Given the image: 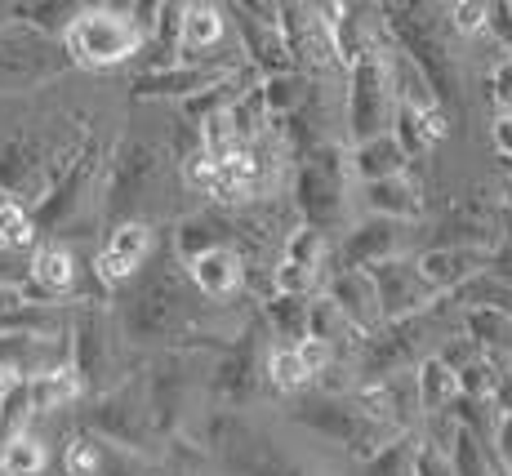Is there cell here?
<instances>
[{
	"instance_id": "1",
	"label": "cell",
	"mask_w": 512,
	"mask_h": 476,
	"mask_svg": "<svg viewBox=\"0 0 512 476\" xmlns=\"http://www.w3.org/2000/svg\"><path fill=\"white\" fill-rule=\"evenodd\" d=\"M348 147L321 143L299 161L290 178V205L303 227L330 236L348 223Z\"/></svg>"
},
{
	"instance_id": "2",
	"label": "cell",
	"mask_w": 512,
	"mask_h": 476,
	"mask_svg": "<svg viewBox=\"0 0 512 476\" xmlns=\"http://www.w3.org/2000/svg\"><path fill=\"white\" fill-rule=\"evenodd\" d=\"M147 32L139 27L134 5H81L72 27L63 32V54L76 67H116L143 54Z\"/></svg>"
},
{
	"instance_id": "3",
	"label": "cell",
	"mask_w": 512,
	"mask_h": 476,
	"mask_svg": "<svg viewBox=\"0 0 512 476\" xmlns=\"http://www.w3.org/2000/svg\"><path fill=\"white\" fill-rule=\"evenodd\" d=\"M388 32H374L370 49L348 67V89H343V134L352 143H366L392 130V112H397V98H392V76H388Z\"/></svg>"
},
{
	"instance_id": "4",
	"label": "cell",
	"mask_w": 512,
	"mask_h": 476,
	"mask_svg": "<svg viewBox=\"0 0 512 476\" xmlns=\"http://www.w3.org/2000/svg\"><path fill=\"white\" fill-rule=\"evenodd\" d=\"M290 419L299 423V428L339 441L343 450L357 454L361 463H366L370 454H379L392 436H401V432H388V428H379L374 419H366V414H361L348 396H308V401H299L290 410Z\"/></svg>"
},
{
	"instance_id": "5",
	"label": "cell",
	"mask_w": 512,
	"mask_h": 476,
	"mask_svg": "<svg viewBox=\"0 0 512 476\" xmlns=\"http://www.w3.org/2000/svg\"><path fill=\"white\" fill-rule=\"evenodd\" d=\"M187 281V276H183ZM183 281L174 272L152 276L139 294L125 307V334L134 343H152V339H183L187 330H196V321L187 316L183 299Z\"/></svg>"
},
{
	"instance_id": "6",
	"label": "cell",
	"mask_w": 512,
	"mask_h": 476,
	"mask_svg": "<svg viewBox=\"0 0 512 476\" xmlns=\"http://www.w3.org/2000/svg\"><path fill=\"white\" fill-rule=\"evenodd\" d=\"M512 232V218L499 201H490L486 192L459 196L437 223V245L446 250H472V254H495Z\"/></svg>"
},
{
	"instance_id": "7",
	"label": "cell",
	"mask_w": 512,
	"mask_h": 476,
	"mask_svg": "<svg viewBox=\"0 0 512 476\" xmlns=\"http://www.w3.org/2000/svg\"><path fill=\"white\" fill-rule=\"evenodd\" d=\"M330 236L312 232V227H294L281 241V259L272 263V294L285 299H317L330 281Z\"/></svg>"
},
{
	"instance_id": "8",
	"label": "cell",
	"mask_w": 512,
	"mask_h": 476,
	"mask_svg": "<svg viewBox=\"0 0 512 476\" xmlns=\"http://www.w3.org/2000/svg\"><path fill=\"white\" fill-rule=\"evenodd\" d=\"M85 432L98 436V441H112L121 450H139L152 436V423H147V401H143V383H121V388L98 392L85 410Z\"/></svg>"
},
{
	"instance_id": "9",
	"label": "cell",
	"mask_w": 512,
	"mask_h": 476,
	"mask_svg": "<svg viewBox=\"0 0 512 476\" xmlns=\"http://www.w3.org/2000/svg\"><path fill=\"white\" fill-rule=\"evenodd\" d=\"M156 174H161V147L139 143V138L116 147L112 165H107V187H103V210L112 218V227L130 223V210L147 196Z\"/></svg>"
},
{
	"instance_id": "10",
	"label": "cell",
	"mask_w": 512,
	"mask_h": 476,
	"mask_svg": "<svg viewBox=\"0 0 512 476\" xmlns=\"http://www.w3.org/2000/svg\"><path fill=\"white\" fill-rule=\"evenodd\" d=\"M228 23L236 27V45L250 58V67L268 81V76H290L294 58L285 49L281 23H277V5H228L223 9Z\"/></svg>"
},
{
	"instance_id": "11",
	"label": "cell",
	"mask_w": 512,
	"mask_h": 476,
	"mask_svg": "<svg viewBox=\"0 0 512 476\" xmlns=\"http://www.w3.org/2000/svg\"><path fill=\"white\" fill-rule=\"evenodd\" d=\"M67 54L54 41L36 32H14L9 27L0 36V94H18V89H32L54 81L58 72H67Z\"/></svg>"
},
{
	"instance_id": "12",
	"label": "cell",
	"mask_w": 512,
	"mask_h": 476,
	"mask_svg": "<svg viewBox=\"0 0 512 476\" xmlns=\"http://www.w3.org/2000/svg\"><path fill=\"white\" fill-rule=\"evenodd\" d=\"M98 165H103V143H98V138H81V152L72 156L63 178L49 187V196L32 210L36 232H58L63 223H72V218L81 214L85 196H90V187L98 178Z\"/></svg>"
},
{
	"instance_id": "13",
	"label": "cell",
	"mask_w": 512,
	"mask_h": 476,
	"mask_svg": "<svg viewBox=\"0 0 512 476\" xmlns=\"http://www.w3.org/2000/svg\"><path fill=\"white\" fill-rule=\"evenodd\" d=\"M366 276H370L374 294H379V316L383 321H410V316H423L432 303L441 299V294L419 276L415 254L374 263V267H366Z\"/></svg>"
},
{
	"instance_id": "14",
	"label": "cell",
	"mask_w": 512,
	"mask_h": 476,
	"mask_svg": "<svg viewBox=\"0 0 512 476\" xmlns=\"http://www.w3.org/2000/svg\"><path fill=\"white\" fill-rule=\"evenodd\" d=\"M112 321H107L103 307H81L72 321V334H67V365L81 379L85 392H103V379L112 370Z\"/></svg>"
},
{
	"instance_id": "15",
	"label": "cell",
	"mask_w": 512,
	"mask_h": 476,
	"mask_svg": "<svg viewBox=\"0 0 512 476\" xmlns=\"http://www.w3.org/2000/svg\"><path fill=\"white\" fill-rule=\"evenodd\" d=\"M277 23L285 36V49L294 58V72L303 76H326L334 72V45L330 32L321 23V9L317 5H277Z\"/></svg>"
},
{
	"instance_id": "16",
	"label": "cell",
	"mask_w": 512,
	"mask_h": 476,
	"mask_svg": "<svg viewBox=\"0 0 512 476\" xmlns=\"http://www.w3.org/2000/svg\"><path fill=\"white\" fill-rule=\"evenodd\" d=\"M232 45H236V41H228V14H223V5H210V0L183 5V23H179V58H174V63L236 72V67H223L219 58H214V49H232Z\"/></svg>"
},
{
	"instance_id": "17",
	"label": "cell",
	"mask_w": 512,
	"mask_h": 476,
	"mask_svg": "<svg viewBox=\"0 0 512 476\" xmlns=\"http://www.w3.org/2000/svg\"><path fill=\"white\" fill-rule=\"evenodd\" d=\"M156 236L152 227L143 223V218H130V223H116L112 232H107L103 250H98L94 259V276L107 285V290H116V285H130L134 276L143 272L147 254H152Z\"/></svg>"
},
{
	"instance_id": "18",
	"label": "cell",
	"mask_w": 512,
	"mask_h": 476,
	"mask_svg": "<svg viewBox=\"0 0 512 476\" xmlns=\"http://www.w3.org/2000/svg\"><path fill=\"white\" fill-rule=\"evenodd\" d=\"M406 236L410 227L406 223H392V218H361L343 232L339 241V267H357L366 272L374 263H388V259H401L406 254Z\"/></svg>"
},
{
	"instance_id": "19",
	"label": "cell",
	"mask_w": 512,
	"mask_h": 476,
	"mask_svg": "<svg viewBox=\"0 0 512 476\" xmlns=\"http://www.w3.org/2000/svg\"><path fill=\"white\" fill-rule=\"evenodd\" d=\"M263 356H259V330H245L241 339L223 352V361L214 365V379H210V392L223 410H236V405H245L254 396L259 374H263Z\"/></svg>"
},
{
	"instance_id": "20",
	"label": "cell",
	"mask_w": 512,
	"mask_h": 476,
	"mask_svg": "<svg viewBox=\"0 0 512 476\" xmlns=\"http://www.w3.org/2000/svg\"><path fill=\"white\" fill-rule=\"evenodd\" d=\"M326 299L334 303V312L343 316V321L352 325V330L366 339V334H374L383 325V316H379V294H374V285H370V276L366 272H357V267H334L330 272V281H326Z\"/></svg>"
},
{
	"instance_id": "21",
	"label": "cell",
	"mask_w": 512,
	"mask_h": 476,
	"mask_svg": "<svg viewBox=\"0 0 512 476\" xmlns=\"http://www.w3.org/2000/svg\"><path fill=\"white\" fill-rule=\"evenodd\" d=\"M183 276L201 299L210 303H228L245 290V263L232 245H219V250H205L196 254L192 263H183Z\"/></svg>"
},
{
	"instance_id": "22",
	"label": "cell",
	"mask_w": 512,
	"mask_h": 476,
	"mask_svg": "<svg viewBox=\"0 0 512 476\" xmlns=\"http://www.w3.org/2000/svg\"><path fill=\"white\" fill-rule=\"evenodd\" d=\"M415 267H419L423 281H428L432 290L441 294V299H450V294H459L468 281L486 276L490 254H472V250H446V245H428L423 254H415Z\"/></svg>"
},
{
	"instance_id": "23",
	"label": "cell",
	"mask_w": 512,
	"mask_h": 476,
	"mask_svg": "<svg viewBox=\"0 0 512 476\" xmlns=\"http://www.w3.org/2000/svg\"><path fill=\"white\" fill-rule=\"evenodd\" d=\"M236 72H241V67H236ZM236 72H219V67H187V63L152 67V72H143L139 81H134L130 94L134 98H179V103H187V98H196V94H205V89L223 85Z\"/></svg>"
},
{
	"instance_id": "24",
	"label": "cell",
	"mask_w": 512,
	"mask_h": 476,
	"mask_svg": "<svg viewBox=\"0 0 512 476\" xmlns=\"http://www.w3.org/2000/svg\"><path fill=\"white\" fill-rule=\"evenodd\" d=\"M361 205H366L370 218H392V223H415L423 214V183L415 174H392V178H379V183H366L361 187Z\"/></svg>"
},
{
	"instance_id": "25",
	"label": "cell",
	"mask_w": 512,
	"mask_h": 476,
	"mask_svg": "<svg viewBox=\"0 0 512 476\" xmlns=\"http://www.w3.org/2000/svg\"><path fill=\"white\" fill-rule=\"evenodd\" d=\"M459 321H464V334L481 347V356H486L495 370L512 365V321L508 316H499L495 307H459Z\"/></svg>"
},
{
	"instance_id": "26",
	"label": "cell",
	"mask_w": 512,
	"mask_h": 476,
	"mask_svg": "<svg viewBox=\"0 0 512 476\" xmlns=\"http://www.w3.org/2000/svg\"><path fill=\"white\" fill-rule=\"evenodd\" d=\"M406 170H410V161L392 134H379V138H366V143L348 147V174L357 178L361 187L379 183V178H392V174H406Z\"/></svg>"
},
{
	"instance_id": "27",
	"label": "cell",
	"mask_w": 512,
	"mask_h": 476,
	"mask_svg": "<svg viewBox=\"0 0 512 476\" xmlns=\"http://www.w3.org/2000/svg\"><path fill=\"white\" fill-rule=\"evenodd\" d=\"M27 281H32L49 303L67 299V294L76 290V259H72V250H67V245H58V241H45L41 250L32 254V263H27Z\"/></svg>"
},
{
	"instance_id": "28",
	"label": "cell",
	"mask_w": 512,
	"mask_h": 476,
	"mask_svg": "<svg viewBox=\"0 0 512 476\" xmlns=\"http://www.w3.org/2000/svg\"><path fill=\"white\" fill-rule=\"evenodd\" d=\"M85 396L81 379L72 374V365H58V370H45L36 379H27V405L32 414H54V410H67Z\"/></svg>"
},
{
	"instance_id": "29",
	"label": "cell",
	"mask_w": 512,
	"mask_h": 476,
	"mask_svg": "<svg viewBox=\"0 0 512 476\" xmlns=\"http://www.w3.org/2000/svg\"><path fill=\"white\" fill-rule=\"evenodd\" d=\"M219 245H232V223H223L219 214H187L174 232V250L183 263H192L205 250H219Z\"/></svg>"
},
{
	"instance_id": "30",
	"label": "cell",
	"mask_w": 512,
	"mask_h": 476,
	"mask_svg": "<svg viewBox=\"0 0 512 476\" xmlns=\"http://www.w3.org/2000/svg\"><path fill=\"white\" fill-rule=\"evenodd\" d=\"M410 374H415V396H419V414H423V419H428V414H441L459 396L455 374H450L437 356H423Z\"/></svg>"
},
{
	"instance_id": "31",
	"label": "cell",
	"mask_w": 512,
	"mask_h": 476,
	"mask_svg": "<svg viewBox=\"0 0 512 476\" xmlns=\"http://www.w3.org/2000/svg\"><path fill=\"white\" fill-rule=\"evenodd\" d=\"M263 321L272 325V334L281 339V347H294L308 339V299H285V294H272L263 299Z\"/></svg>"
},
{
	"instance_id": "32",
	"label": "cell",
	"mask_w": 512,
	"mask_h": 476,
	"mask_svg": "<svg viewBox=\"0 0 512 476\" xmlns=\"http://www.w3.org/2000/svg\"><path fill=\"white\" fill-rule=\"evenodd\" d=\"M263 379H268V388L281 392V396H299V392L312 388V379H308V370H303L299 352H294V347H281V343L263 356Z\"/></svg>"
},
{
	"instance_id": "33",
	"label": "cell",
	"mask_w": 512,
	"mask_h": 476,
	"mask_svg": "<svg viewBox=\"0 0 512 476\" xmlns=\"http://www.w3.org/2000/svg\"><path fill=\"white\" fill-rule=\"evenodd\" d=\"M49 468V454L36 436L18 432L0 445V476H45Z\"/></svg>"
},
{
	"instance_id": "34",
	"label": "cell",
	"mask_w": 512,
	"mask_h": 476,
	"mask_svg": "<svg viewBox=\"0 0 512 476\" xmlns=\"http://www.w3.org/2000/svg\"><path fill=\"white\" fill-rule=\"evenodd\" d=\"M415 454H419V428L392 436L379 454H370L366 476H415Z\"/></svg>"
},
{
	"instance_id": "35",
	"label": "cell",
	"mask_w": 512,
	"mask_h": 476,
	"mask_svg": "<svg viewBox=\"0 0 512 476\" xmlns=\"http://www.w3.org/2000/svg\"><path fill=\"white\" fill-rule=\"evenodd\" d=\"M9 14H14V23H23L27 32L36 36H58L72 27V18L81 14V5H58V0H49V5H9Z\"/></svg>"
},
{
	"instance_id": "36",
	"label": "cell",
	"mask_w": 512,
	"mask_h": 476,
	"mask_svg": "<svg viewBox=\"0 0 512 476\" xmlns=\"http://www.w3.org/2000/svg\"><path fill=\"white\" fill-rule=\"evenodd\" d=\"M459 307H495L499 316H508L512 321V285L495 281V276H477V281H468L459 294H450Z\"/></svg>"
},
{
	"instance_id": "37",
	"label": "cell",
	"mask_w": 512,
	"mask_h": 476,
	"mask_svg": "<svg viewBox=\"0 0 512 476\" xmlns=\"http://www.w3.org/2000/svg\"><path fill=\"white\" fill-rule=\"evenodd\" d=\"M32 419V405H27V383L14 379L5 392H0V436H18L23 432V423Z\"/></svg>"
},
{
	"instance_id": "38",
	"label": "cell",
	"mask_w": 512,
	"mask_h": 476,
	"mask_svg": "<svg viewBox=\"0 0 512 476\" xmlns=\"http://www.w3.org/2000/svg\"><path fill=\"white\" fill-rule=\"evenodd\" d=\"M455 383H459V396H468V401H490V396H495V383H499V370L486 361V356H477V361L455 374Z\"/></svg>"
},
{
	"instance_id": "39",
	"label": "cell",
	"mask_w": 512,
	"mask_h": 476,
	"mask_svg": "<svg viewBox=\"0 0 512 476\" xmlns=\"http://www.w3.org/2000/svg\"><path fill=\"white\" fill-rule=\"evenodd\" d=\"M446 14H450V27L459 36H468V41L490 36V5H481V0H455Z\"/></svg>"
},
{
	"instance_id": "40",
	"label": "cell",
	"mask_w": 512,
	"mask_h": 476,
	"mask_svg": "<svg viewBox=\"0 0 512 476\" xmlns=\"http://www.w3.org/2000/svg\"><path fill=\"white\" fill-rule=\"evenodd\" d=\"M98 436L90 432H76L72 441H67V454H63V468L67 476H94L98 472Z\"/></svg>"
},
{
	"instance_id": "41",
	"label": "cell",
	"mask_w": 512,
	"mask_h": 476,
	"mask_svg": "<svg viewBox=\"0 0 512 476\" xmlns=\"http://www.w3.org/2000/svg\"><path fill=\"white\" fill-rule=\"evenodd\" d=\"M179 165H183V183L192 187V192L210 196V187H214V161H210V156H205L201 147H196V152H187Z\"/></svg>"
},
{
	"instance_id": "42",
	"label": "cell",
	"mask_w": 512,
	"mask_h": 476,
	"mask_svg": "<svg viewBox=\"0 0 512 476\" xmlns=\"http://www.w3.org/2000/svg\"><path fill=\"white\" fill-rule=\"evenodd\" d=\"M490 103L499 107V116H512V49H504V58L490 72Z\"/></svg>"
},
{
	"instance_id": "43",
	"label": "cell",
	"mask_w": 512,
	"mask_h": 476,
	"mask_svg": "<svg viewBox=\"0 0 512 476\" xmlns=\"http://www.w3.org/2000/svg\"><path fill=\"white\" fill-rule=\"evenodd\" d=\"M294 352H299V361H303V370H308V379H312V383H317L321 374H326L330 365L339 361V356H334L321 339H303V343H294Z\"/></svg>"
},
{
	"instance_id": "44",
	"label": "cell",
	"mask_w": 512,
	"mask_h": 476,
	"mask_svg": "<svg viewBox=\"0 0 512 476\" xmlns=\"http://www.w3.org/2000/svg\"><path fill=\"white\" fill-rule=\"evenodd\" d=\"M415 476H455V472H450V454H441V450H432V445H423V436H419Z\"/></svg>"
},
{
	"instance_id": "45",
	"label": "cell",
	"mask_w": 512,
	"mask_h": 476,
	"mask_svg": "<svg viewBox=\"0 0 512 476\" xmlns=\"http://www.w3.org/2000/svg\"><path fill=\"white\" fill-rule=\"evenodd\" d=\"M490 445H495L499 463H504V468H512V414H499V423H495V436H490Z\"/></svg>"
},
{
	"instance_id": "46",
	"label": "cell",
	"mask_w": 512,
	"mask_h": 476,
	"mask_svg": "<svg viewBox=\"0 0 512 476\" xmlns=\"http://www.w3.org/2000/svg\"><path fill=\"white\" fill-rule=\"evenodd\" d=\"M490 143H495V152L512 165V116H495V125H490Z\"/></svg>"
},
{
	"instance_id": "47",
	"label": "cell",
	"mask_w": 512,
	"mask_h": 476,
	"mask_svg": "<svg viewBox=\"0 0 512 476\" xmlns=\"http://www.w3.org/2000/svg\"><path fill=\"white\" fill-rule=\"evenodd\" d=\"M495 414H512V365L499 370V383H495V396H490Z\"/></svg>"
},
{
	"instance_id": "48",
	"label": "cell",
	"mask_w": 512,
	"mask_h": 476,
	"mask_svg": "<svg viewBox=\"0 0 512 476\" xmlns=\"http://www.w3.org/2000/svg\"><path fill=\"white\" fill-rule=\"evenodd\" d=\"M14 307H23V294H18V285H5V281H0V316L14 312Z\"/></svg>"
},
{
	"instance_id": "49",
	"label": "cell",
	"mask_w": 512,
	"mask_h": 476,
	"mask_svg": "<svg viewBox=\"0 0 512 476\" xmlns=\"http://www.w3.org/2000/svg\"><path fill=\"white\" fill-rule=\"evenodd\" d=\"M9 27H14V14H9V5H0V36H5Z\"/></svg>"
},
{
	"instance_id": "50",
	"label": "cell",
	"mask_w": 512,
	"mask_h": 476,
	"mask_svg": "<svg viewBox=\"0 0 512 476\" xmlns=\"http://www.w3.org/2000/svg\"><path fill=\"white\" fill-rule=\"evenodd\" d=\"M9 383H14V379H9V370H5V365H0V392H5Z\"/></svg>"
},
{
	"instance_id": "51",
	"label": "cell",
	"mask_w": 512,
	"mask_h": 476,
	"mask_svg": "<svg viewBox=\"0 0 512 476\" xmlns=\"http://www.w3.org/2000/svg\"><path fill=\"white\" fill-rule=\"evenodd\" d=\"M156 476H192L187 468H170V472H156Z\"/></svg>"
}]
</instances>
